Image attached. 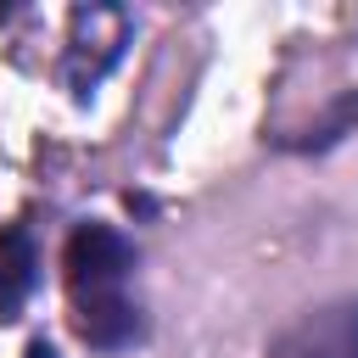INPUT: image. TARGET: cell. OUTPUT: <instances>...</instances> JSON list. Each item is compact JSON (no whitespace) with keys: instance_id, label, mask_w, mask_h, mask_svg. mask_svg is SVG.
I'll return each instance as SVG.
<instances>
[{"instance_id":"6da1fadb","label":"cell","mask_w":358,"mask_h":358,"mask_svg":"<svg viewBox=\"0 0 358 358\" xmlns=\"http://www.w3.org/2000/svg\"><path fill=\"white\" fill-rule=\"evenodd\" d=\"M67 308L73 330L95 352H123L140 341V302H134V241L112 224H78L62 246Z\"/></svg>"},{"instance_id":"3957f363","label":"cell","mask_w":358,"mask_h":358,"mask_svg":"<svg viewBox=\"0 0 358 358\" xmlns=\"http://www.w3.org/2000/svg\"><path fill=\"white\" fill-rule=\"evenodd\" d=\"M39 285V252H34V235L22 224H6L0 229V319H17L28 308Z\"/></svg>"},{"instance_id":"7a4b0ae2","label":"cell","mask_w":358,"mask_h":358,"mask_svg":"<svg viewBox=\"0 0 358 358\" xmlns=\"http://www.w3.org/2000/svg\"><path fill=\"white\" fill-rule=\"evenodd\" d=\"M268 358H358V302L341 296L308 308L268 341Z\"/></svg>"}]
</instances>
